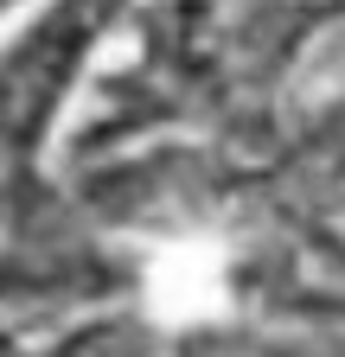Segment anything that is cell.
I'll return each instance as SVG.
<instances>
[{"label": "cell", "mask_w": 345, "mask_h": 357, "mask_svg": "<svg viewBox=\"0 0 345 357\" xmlns=\"http://www.w3.org/2000/svg\"><path fill=\"white\" fill-rule=\"evenodd\" d=\"M7 7H20V0H0V13H7Z\"/></svg>", "instance_id": "7a4b0ae2"}, {"label": "cell", "mask_w": 345, "mask_h": 357, "mask_svg": "<svg viewBox=\"0 0 345 357\" xmlns=\"http://www.w3.org/2000/svg\"><path fill=\"white\" fill-rule=\"evenodd\" d=\"M0 357H20V351H13V344H0Z\"/></svg>", "instance_id": "6da1fadb"}]
</instances>
